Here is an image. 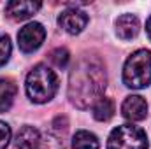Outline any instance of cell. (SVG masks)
<instances>
[{
    "mask_svg": "<svg viewBox=\"0 0 151 149\" xmlns=\"http://www.w3.org/2000/svg\"><path fill=\"white\" fill-rule=\"evenodd\" d=\"M107 86V74L95 56H83L69 75V98L79 109H88L102 98Z\"/></svg>",
    "mask_w": 151,
    "mask_h": 149,
    "instance_id": "obj_1",
    "label": "cell"
},
{
    "mask_svg": "<svg viewBox=\"0 0 151 149\" xmlns=\"http://www.w3.org/2000/svg\"><path fill=\"white\" fill-rule=\"evenodd\" d=\"M25 88H27V95L32 102L46 104L55 97V93L58 90V79H56V74L47 65L40 63L28 72Z\"/></svg>",
    "mask_w": 151,
    "mask_h": 149,
    "instance_id": "obj_2",
    "label": "cell"
},
{
    "mask_svg": "<svg viewBox=\"0 0 151 149\" xmlns=\"http://www.w3.org/2000/svg\"><path fill=\"white\" fill-rule=\"evenodd\" d=\"M123 82L132 90H142L151 84V53L148 49H139L127 60Z\"/></svg>",
    "mask_w": 151,
    "mask_h": 149,
    "instance_id": "obj_3",
    "label": "cell"
},
{
    "mask_svg": "<svg viewBox=\"0 0 151 149\" xmlns=\"http://www.w3.org/2000/svg\"><path fill=\"white\" fill-rule=\"evenodd\" d=\"M107 149H148V137L139 126L121 125L111 132Z\"/></svg>",
    "mask_w": 151,
    "mask_h": 149,
    "instance_id": "obj_4",
    "label": "cell"
},
{
    "mask_svg": "<svg viewBox=\"0 0 151 149\" xmlns=\"http://www.w3.org/2000/svg\"><path fill=\"white\" fill-rule=\"evenodd\" d=\"M46 39V30L40 23H28L18 34V46L23 53H34L42 46Z\"/></svg>",
    "mask_w": 151,
    "mask_h": 149,
    "instance_id": "obj_5",
    "label": "cell"
},
{
    "mask_svg": "<svg viewBox=\"0 0 151 149\" xmlns=\"http://www.w3.org/2000/svg\"><path fill=\"white\" fill-rule=\"evenodd\" d=\"M58 25L70 35L81 34L88 25V14L79 9H67L58 16Z\"/></svg>",
    "mask_w": 151,
    "mask_h": 149,
    "instance_id": "obj_6",
    "label": "cell"
},
{
    "mask_svg": "<svg viewBox=\"0 0 151 149\" xmlns=\"http://www.w3.org/2000/svg\"><path fill=\"white\" fill-rule=\"evenodd\" d=\"M40 2H28V0H14V2H7L5 4V12L9 18L16 19V21H23L32 18L39 9H40Z\"/></svg>",
    "mask_w": 151,
    "mask_h": 149,
    "instance_id": "obj_7",
    "label": "cell"
},
{
    "mask_svg": "<svg viewBox=\"0 0 151 149\" xmlns=\"http://www.w3.org/2000/svg\"><path fill=\"white\" fill-rule=\"evenodd\" d=\"M121 112L127 119L130 121H141L148 114V104L142 97L139 95H130L123 100L121 104Z\"/></svg>",
    "mask_w": 151,
    "mask_h": 149,
    "instance_id": "obj_8",
    "label": "cell"
},
{
    "mask_svg": "<svg viewBox=\"0 0 151 149\" xmlns=\"http://www.w3.org/2000/svg\"><path fill=\"white\" fill-rule=\"evenodd\" d=\"M116 34L123 40H130L139 34V19L134 14H123L116 21Z\"/></svg>",
    "mask_w": 151,
    "mask_h": 149,
    "instance_id": "obj_9",
    "label": "cell"
},
{
    "mask_svg": "<svg viewBox=\"0 0 151 149\" xmlns=\"http://www.w3.org/2000/svg\"><path fill=\"white\" fill-rule=\"evenodd\" d=\"M40 133L34 126H23L16 135V149H39Z\"/></svg>",
    "mask_w": 151,
    "mask_h": 149,
    "instance_id": "obj_10",
    "label": "cell"
},
{
    "mask_svg": "<svg viewBox=\"0 0 151 149\" xmlns=\"http://www.w3.org/2000/svg\"><path fill=\"white\" fill-rule=\"evenodd\" d=\"M18 88L12 79H0V112H7L16 98Z\"/></svg>",
    "mask_w": 151,
    "mask_h": 149,
    "instance_id": "obj_11",
    "label": "cell"
},
{
    "mask_svg": "<svg viewBox=\"0 0 151 149\" xmlns=\"http://www.w3.org/2000/svg\"><path fill=\"white\" fill-rule=\"evenodd\" d=\"M99 139L86 130H79L72 139V149H99Z\"/></svg>",
    "mask_w": 151,
    "mask_h": 149,
    "instance_id": "obj_12",
    "label": "cell"
},
{
    "mask_svg": "<svg viewBox=\"0 0 151 149\" xmlns=\"http://www.w3.org/2000/svg\"><path fill=\"white\" fill-rule=\"evenodd\" d=\"M114 116V102L111 98H100L93 105V117L97 121H109Z\"/></svg>",
    "mask_w": 151,
    "mask_h": 149,
    "instance_id": "obj_13",
    "label": "cell"
},
{
    "mask_svg": "<svg viewBox=\"0 0 151 149\" xmlns=\"http://www.w3.org/2000/svg\"><path fill=\"white\" fill-rule=\"evenodd\" d=\"M39 149H63V142L60 140V137H56L53 133H47L40 139Z\"/></svg>",
    "mask_w": 151,
    "mask_h": 149,
    "instance_id": "obj_14",
    "label": "cell"
},
{
    "mask_svg": "<svg viewBox=\"0 0 151 149\" xmlns=\"http://www.w3.org/2000/svg\"><path fill=\"white\" fill-rule=\"evenodd\" d=\"M11 49L12 47H11V39H9V35L0 34V67L7 63V60L11 56Z\"/></svg>",
    "mask_w": 151,
    "mask_h": 149,
    "instance_id": "obj_15",
    "label": "cell"
},
{
    "mask_svg": "<svg viewBox=\"0 0 151 149\" xmlns=\"http://www.w3.org/2000/svg\"><path fill=\"white\" fill-rule=\"evenodd\" d=\"M51 62L58 67V69H63L65 65H67V62H69V51L65 49V47H58V49H55L53 53H51Z\"/></svg>",
    "mask_w": 151,
    "mask_h": 149,
    "instance_id": "obj_16",
    "label": "cell"
},
{
    "mask_svg": "<svg viewBox=\"0 0 151 149\" xmlns=\"http://www.w3.org/2000/svg\"><path fill=\"white\" fill-rule=\"evenodd\" d=\"M11 140V128L7 123L0 121V149H5Z\"/></svg>",
    "mask_w": 151,
    "mask_h": 149,
    "instance_id": "obj_17",
    "label": "cell"
},
{
    "mask_svg": "<svg viewBox=\"0 0 151 149\" xmlns=\"http://www.w3.org/2000/svg\"><path fill=\"white\" fill-rule=\"evenodd\" d=\"M146 32H148V37L151 39V18L148 19V23H146Z\"/></svg>",
    "mask_w": 151,
    "mask_h": 149,
    "instance_id": "obj_18",
    "label": "cell"
}]
</instances>
